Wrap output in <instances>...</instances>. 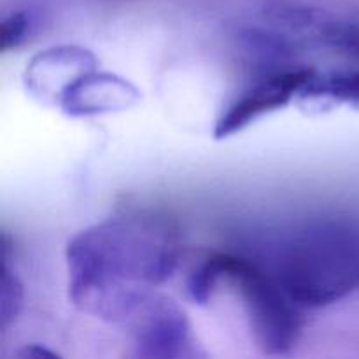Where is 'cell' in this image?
Returning a JSON list of instances; mask_svg holds the SVG:
<instances>
[{
	"label": "cell",
	"mask_w": 359,
	"mask_h": 359,
	"mask_svg": "<svg viewBox=\"0 0 359 359\" xmlns=\"http://www.w3.org/2000/svg\"><path fill=\"white\" fill-rule=\"evenodd\" d=\"M139 358L170 359L191 356V326L184 312L160 293H154L128 321Z\"/></svg>",
	"instance_id": "obj_4"
},
{
	"label": "cell",
	"mask_w": 359,
	"mask_h": 359,
	"mask_svg": "<svg viewBox=\"0 0 359 359\" xmlns=\"http://www.w3.org/2000/svg\"><path fill=\"white\" fill-rule=\"evenodd\" d=\"M311 39L319 41L323 46L342 55L359 58V23L358 21L333 20L323 13L321 20L316 25Z\"/></svg>",
	"instance_id": "obj_8"
},
{
	"label": "cell",
	"mask_w": 359,
	"mask_h": 359,
	"mask_svg": "<svg viewBox=\"0 0 359 359\" xmlns=\"http://www.w3.org/2000/svg\"><path fill=\"white\" fill-rule=\"evenodd\" d=\"M18 358L23 359H58L60 356L53 351H49L48 347H42L39 344H30V346H25L23 349L16 353Z\"/></svg>",
	"instance_id": "obj_13"
},
{
	"label": "cell",
	"mask_w": 359,
	"mask_h": 359,
	"mask_svg": "<svg viewBox=\"0 0 359 359\" xmlns=\"http://www.w3.org/2000/svg\"><path fill=\"white\" fill-rule=\"evenodd\" d=\"M224 279L237 286L259 349L287 354L304 330L300 305L284 291L276 276L242 256L224 252Z\"/></svg>",
	"instance_id": "obj_3"
},
{
	"label": "cell",
	"mask_w": 359,
	"mask_h": 359,
	"mask_svg": "<svg viewBox=\"0 0 359 359\" xmlns=\"http://www.w3.org/2000/svg\"><path fill=\"white\" fill-rule=\"evenodd\" d=\"M23 305V284L16 273L4 263L2 284H0V330L6 332L20 314Z\"/></svg>",
	"instance_id": "obj_11"
},
{
	"label": "cell",
	"mask_w": 359,
	"mask_h": 359,
	"mask_svg": "<svg viewBox=\"0 0 359 359\" xmlns=\"http://www.w3.org/2000/svg\"><path fill=\"white\" fill-rule=\"evenodd\" d=\"M179 265V242L154 217L109 219L77 233L67 248L69 293L76 307L128 325Z\"/></svg>",
	"instance_id": "obj_1"
},
{
	"label": "cell",
	"mask_w": 359,
	"mask_h": 359,
	"mask_svg": "<svg viewBox=\"0 0 359 359\" xmlns=\"http://www.w3.org/2000/svg\"><path fill=\"white\" fill-rule=\"evenodd\" d=\"M302 97H330L347 104H359V69L333 72L325 77L314 76Z\"/></svg>",
	"instance_id": "obj_9"
},
{
	"label": "cell",
	"mask_w": 359,
	"mask_h": 359,
	"mask_svg": "<svg viewBox=\"0 0 359 359\" xmlns=\"http://www.w3.org/2000/svg\"><path fill=\"white\" fill-rule=\"evenodd\" d=\"M139 98L140 91L125 77L91 70L69 88L60 107L67 116L88 118L125 111L135 105Z\"/></svg>",
	"instance_id": "obj_7"
},
{
	"label": "cell",
	"mask_w": 359,
	"mask_h": 359,
	"mask_svg": "<svg viewBox=\"0 0 359 359\" xmlns=\"http://www.w3.org/2000/svg\"><path fill=\"white\" fill-rule=\"evenodd\" d=\"M28 32H30V18H28V14L23 13V11L11 13L2 21V28H0V49L9 51V49L18 48L27 39Z\"/></svg>",
	"instance_id": "obj_12"
},
{
	"label": "cell",
	"mask_w": 359,
	"mask_h": 359,
	"mask_svg": "<svg viewBox=\"0 0 359 359\" xmlns=\"http://www.w3.org/2000/svg\"><path fill=\"white\" fill-rule=\"evenodd\" d=\"M273 276L302 309H319L359 290V224L325 217L294 230L277 252Z\"/></svg>",
	"instance_id": "obj_2"
},
{
	"label": "cell",
	"mask_w": 359,
	"mask_h": 359,
	"mask_svg": "<svg viewBox=\"0 0 359 359\" xmlns=\"http://www.w3.org/2000/svg\"><path fill=\"white\" fill-rule=\"evenodd\" d=\"M97 67V58L81 46H56L35 55L27 63L23 83L37 100L58 104L76 81Z\"/></svg>",
	"instance_id": "obj_6"
},
{
	"label": "cell",
	"mask_w": 359,
	"mask_h": 359,
	"mask_svg": "<svg viewBox=\"0 0 359 359\" xmlns=\"http://www.w3.org/2000/svg\"><path fill=\"white\" fill-rule=\"evenodd\" d=\"M316 72L307 67L300 69L276 70L252 84L241 95L223 114L214 128L216 139H226L244 130L266 112L277 111L290 104L298 93H304L307 84L314 79Z\"/></svg>",
	"instance_id": "obj_5"
},
{
	"label": "cell",
	"mask_w": 359,
	"mask_h": 359,
	"mask_svg": "<svg viewBox=\"0 0 359 359\" xmlns=\"http://www.w3.org/2000/svg\"><path fill=\"white\" fill-rule=\"evenodd\" d=\"M224 279V252H216L200 263L188 277V294L195 304L207 305L217 284Z\"/></svg>",
	"instance_id": "obj_10"
}]
</instances>
